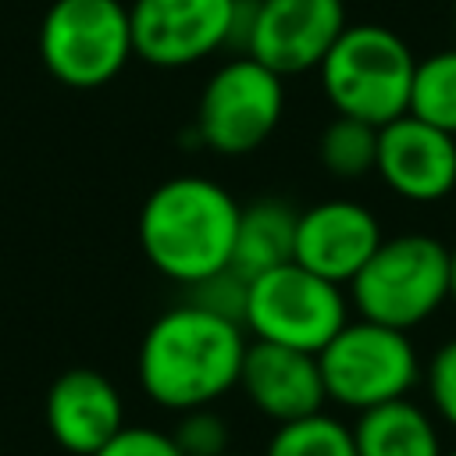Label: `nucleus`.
<instances>
[{
	"label": "nucleus",
	"instance_id": "4be33fe9",
	"mask_svg": "<svg viewBox=\"0 0 456 456\" xmlns=\"http://www.w3.org/2000/svg\"><path fill=\"white\" fill-rule=\"evenodd\" d=\"M246 292H249V281H246L239 271L224 267V271L203 278L200 285H192V289H189V299L200 303V306H207V310H214V314H221V317H232V321L242 324Z\"/></svg>",
	"mask_w": 456,
	"mask_h": 456
},
{
	"label": "nucleus",
	"instance_id": "2eb2a0df",
	"mask_svg": "<svg viewBox=\"0 0 456 456\" xmlns=\"http://www.w3.org/2000/svg\"><path fill=\"white\" fill-rule=\"evenodd\" d=\"M349 428H353L356 456H442L445 452L438 417L410 395L356 413Z\"/></svg>",
	"mask_w": 456,
	"mask_h": 456
},
{
	"label": "nucleus",
	"instance_id": "aec40b11",
	"mask_svg": "<svg viewBox=\"0 0 456 456\" xmlns=\"http://www.w3.org/2000/svg\"><path fill=\"white\" fill-rule=\"evenodd\" d=\"M420 385L428 395V410L438 417V424L456 431V335L431 349Z\"/></svg>",
	"mask_w": 456,
	"mask_h": 456
},
{
	"label": "nucleus",
	"instance_id": "f03ea898",
	"mask_svg": "<svg viewBox=\"0 0 456 456\" xmlns=\"http://www.w3.org/2000/svg\"><path fill=\"white\" fill-rule=\"evenodd\" d=\"M239 210V200L214 178H167L139 210L142 256L167 281L192 289L232 264Z\"/></svg>",
	"mask_w": 456,
	"mask_h": 456
},
{
	"label": "nucleus",
	"instance_id": "423d86ee",
	"mask_svg": "<svg viewBox=\"0 0 456 456\" xmlns=\"http://www.w3.org/2000/svg\"><path fill=\"white\" fill-rule=\"evenodd\" d=\"M132 57V21L121 0H53L39 21V61L68 89H100Z\"/></svg>",
	"mask_w": 456,
	"mask_h": 456
},
{
	"label": "nucleus",
	"instance_id": "39448f33",
	"mask_svg": "<svg viewBox=\"0 0 456 456\" xmlns=\"http://www.w3.org/2000/svg\"><path fill=\"white\" fill-rule=\"evenodd\" d=\"M317 367L328 403L349 413L410 395L424 374V360L410 331L367 317H349L317 353Z\"/></svg>",
	"mask_w": 456,
	"mask_h": 456
},
{
	"label": "nucleus",
	"instance_id": "f257e3e1",
	"mask_svg": "<svg viewBox=\"0 0 456 456\" xmlns=\"http://www.w3.org/2000/svg\"><path fill=\"white\" fill-rule=\"evenodd\" d=\"M249 335L239 321L221 317L192 299L167 306L142 331L135 378L160 410L185 413L214 406L239 385Z\"/></svg>",
	"mask_w": 456,
	"mask_h": 456
},
{
	"label": "nucleus",
	"instance_id": "bb28decb",
	"mask_svg": "<svg viewBox=\"0 0 456 456\" xmlns=\"http://www.w3.org/2000/svg\"><path fill=\"white\" fill-rule=\"evenodd\" d=\"M452 14H456V0H452Z\"/></svg>",
	"mask_w": 456,
	"mask_h": 456
},
{
	"label": "nucleus",
	"instance_id": "a878e982",
	"mask_svg": "<svg viewBox=\"0 0 456 456\" xmlns=\"http://www.w3.org/2000/svg\"><path fill=\"white\" fill-rule=\"evenodd\" d=\"M442 456H456V449H445V452H442Z\"/></svg>",
	"mask_w": 456,
	"mask_h": 456
},
{
	"label": "nucleus",
	"instance_id": "1a4fd4ad",
	"mask_svg": "<svg viewBox=\"0 0 456 456\" xmlns=\"http://www.w3.org/2000/svg\"><path fill=\"white\" fill-rule=\"evenodd\" d=\"M346 25V0H242L235 53H249L281 78L306 75Z\"/></svg>",
	"mask_w": 456,
	"mask_h": 456
},
{
	"label": "nucleus",
	"instance_id": "6ab92c4d",
	"mask_svg": "<svg viewBox=\"0 0 456 456\" xmlns=\"http://www.w3.org/2000/svg\"><path fill=\"white\" fill-rule=\"evenodd\" d=\"M264 456H356V442L342 417L317 410L310 417L274 424Z\"/></svg>",
	"mask_w": 456,
	"mask_h": 456
},
{
	"label": "nucleus",
	"instance_id": "9b49d317",
	"mask_svg": "<svg viewBox=\"0 0 456 456\" xmlns=\"http://www.w3.org/2000/svg\"><path fill=\"white\" fill-rule=\"evenodd\" d=\"M374 175L406 203H442L456 192V135L403 114L378 128Z\"/></svg>",
	"mask_w": 456,
	"mask_h": 456
},
{
	"label": "nucleus",
	"instance_id": "5701e85b",
	"mask_svg": "<svg viewBox=\"0 0 456 456\" xmlns=\"http://www.w3.org/2000/svg\"><path fill=\"white\" fill-rule=\"evenodd\" d=\"M93 456H185V452L175 445L171 431H160L153 424H125Z\"/></svg>",
	"mask_w": 456,
	"mask_h": 456
},
{
	"label": "nucleus",
	"instance_id": "20e7f679",
	"mask_svg": "<svg viewBox=\"0 0 456 456\" xmlns=\"http://www.w3.org/2000/svg\"><path fill=\"white\" fill-rule=\"evenodd\" d=\"M346 289L356 317L413 331L449 303V246L424 232L381 239Z\"/></svg>",
	"mask_w": 456,
	"mask_h": 456
},
{
	"label": "nucleus",
	"instance_id": "7ed1b4c3",
	"mask_svg": "<svg viewBox=\"0 0 456 456\" xmlns=\"http://www.w3.org/2000/svg\"><path fill=\"white\" fill-rule=\"evenodd\" d=\"M413 68L417 57L395 28L360 21L342 28L317 64V78L335 114L381 128L410 110Z\"/></svg>",
	"mask_w": 456,
	"mask_h": 456
},
{
	"label": "nucleus",
	"instance_id": "f8f14e48",
	"mask_svg": "<svg viewBox=\"0 0 456 456\" xmlns=\"http://www.w3.org/2000/svg\"><path fill=\"white\" fill-rule=\"evenodd\" d=\"M381 239V221L370 207L356 200H321L296 217L292 260L346 289Z\"/></svg>",
	"mask_w": 456,
	"mask_h": 456
},
{
	"label": "nucleus",
	"instance_id": "6e6552de",
	"mask_svg": "<svg viewBox=\"0 0 456 456\" xmlns=\"http://www.w3.org/2000/svg\"><path fill=\"white\" fill-rule=\"evenodd\" d=\"M285 114V78L249 53L221 61L196 100V135L217 157L260 150Z\"/></svg>",
	"mask_w": 456,
	"mask_h": 456
},
{
	"label": "nucleus",
	"instance_id": "393cba45",
	"mask_svg": "<svg viewBox=\"0 0 456 456\" xmlns=\"http://www.w3.org/2000/svg\"><path fill=\"white\" fill-rule=\"evenodd\" d=\"M221 456H249V452H239V449H228V452H221Z\"/></svg>",
	"mask_w": 456,
	"mask_h": 456
},
{
	"label": "nucleus",
	"instance_id": "412c9836",
	"mask_svg": "<svg viewBox=\"0 0 456 456\" xmlns=\"http://www.w3.org/2000/svg\"><path fill=\"white\" fill-rule=\"evenodd\" d=\"M171 438L185 456H221L232 449V424L214 406H200L178 413Z\"/></svg>",
	"mask_w": 456,
	"mask_h": 456
},
{
	"label": "nucleus",
	"instance_id": "0eeeda50",
	"mask_svg": "<svg viewBox=\"0 0 456 456\" xmlns=\"http://www.w3.org/2000/svg\"><path fill=\"white\" fill-rule=\"evenodd\" d=\"M349 296L342 285L289 260L249 278L242 328L249 338L321 353L349 321Z\"/></svg>",
	"mask_w": 456,
	"mask_h": 456
},
{
	"label": "nucleus",
	"instance_id": "b1692460",
	"mask_svg": "<svg viewBox=\"0 0 456 456\" xmlns=\"http://www.w3.org/2000/svg\"><path fill=\"white\" fill-rule=\"evenodd\" d=\"M449 303H456V242L449 246Z\"/></svg>",
	"mask_w": 456,
	"mask_h": 456
},
{
	"label": "nucleus",
	"instance_id": "4468645a",
	"mask_svg": "<svg viewBox=\"0 0 456 456\" xmlns=\"http://www.w3.org/2000/svg\"><path fill=\"white\" fill-rule=\"evenodd\" d=\"M235 388L271 424L310 417L328 403L317 353H303V349H289L260 338H249Z\"/></svg>",
	"mask_w": 456,
	"mask_h": 456
},
{
	"label": "nucleus",
	"instance_id": "dca6fc26",
	"mask_svg": "<svg viewBox=\"0 0 456 456\" xmlns=\"http://www.w3.org/2000/svg\"><path fill=\"white\" fill-rule=\"evenodd\" d=\"M296 217L285 200H256L239 210V228H235V246H232V271H239L246 281L274 271L292 260L296 246Z\"/></svg>",
	"mask_w": 456,
	"mask_h": 456
},
{
	"label": "nucleus",
	"instance_id": "9d476101",
	"mask_svg": "<svg viewBox=\"0 0 456 456\" xmlns=\"http://www.w3.org/2000/svg\"><path fill=\"white\" fill-rule=\"evenodd\" d=\"M242 0H132V46L153 68H192L239 39Z\"/></svg>",
	"mask_w": 456,
	"mask_h": 456
},
{
	"label": "nucleus",
	"instance_id": "f3484780",
	"mask_svg": "<svg viewBox=\"0 0 456 456\" xmlns=\"http://www.w3.org/2000/svg\"><path fill=\"white\" fill-rule=\"evenodd\" d=\"M406 114L456 135V46L435 50L417 61Z\"/></svg>",
	"mask_w": 456,
	"mask_h": 456
},
{
	"label": "nucleus",
	"instance_id": "ddd939ff",
	"mask_svg": "<svg viewBox=\"0 0 456 456\" xmlns=\"http://www.w3.org/2000/svg\"><path fill=\"white\" fill-rule=\"evenodd\" d=\"M43 424L57 449L71 456H93L125 428V399L103 370L71 367L50 381Z\"/></svg>",
	"mask_w": 456,
	"mask_h": 456
},
{
	"label": "nucleus",
	"instance_id": "a211bd4d",
	"mask_svg": "<svg viewBox=\"0 0 456 456\" xmlns=\"http://www.w3.org/2000/svg\"><path fill=\"white\" fill-rule=\"evenodd\" d=\"M317 160L331 178H342V182H356V178L374 175L378 128L367 121L335 114L317 139Z\"/></svg>",
	"mask_w": 456,
	"mask_h": 456
}]
</instances>
